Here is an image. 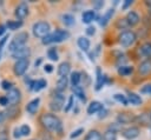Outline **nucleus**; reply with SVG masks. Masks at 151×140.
Wrapping results in <instances>:
<instances>
[{
    "label": "nucleus",
    "instance_id": "obj_1",
    "mask_svg": "<svg viewBox=\"0 0 151 140\" xmlns=\"http://www.w3.org/2000/svg\"><path fill=\"white\" fill-rule=\"evenodd\" d=\"M41 126L48 131V132H54V133H60L61 129H63V124H61V120L52 114V113H44L41 114L40 119H39Z\"/></svg>",
    "mask_w": 151,
    "mask_h": 140
},
{
    "label": "nucleus",
    "instance_id": "obj_2",
    "mask_svg": "<svg viewBox=\"0 0 151 140\" xmlns=\"http://www.w3.org/2000/svg\"><path fill=\"white\" fill-rule=\"evenodd\" d=\"M70 38V33L66 29H55L53 33H50L45 38L41 39L44 45H48L52 42H61Z\"/></svg>",
    "mask_w": 151,
    "mask_h": 140
},
{
    "label": "nucleus",
    "instance_id": "obj_3",
    "mask_svg": "<svg viewBox=\"0 0 151 140\" xmlns=\"http://www.w3.org/2000/svg\"><path fill=\"white\" fill-rule=\"evenodd\" d=\"M28 40V33L27 32H20L18 33L11 41L9 46H8V51L11 53H13L14 51H17L18 48H21L25 46V44Z\"/></svg>",
    "mask_w": 151,
    "mask_h": 140
},
{
    "label": "nucleus",
    "instance_id": "obj_4",
    "mask_svg": "<svg viewBox=\"0 0 151 140\" xmlns=\"http://www.w3.org/2000/svg\"><path fill=\"white\" fill-rule=\"evenodd\" d=\"M50 29H51V26L47 21H38L33 25L32 27V32H33V35L35 38H45L46 35L50 34Z\"/></svg>",
    "mask_w": 151,
    "mask_h": 140
},
{
    "label": "nucleus",
    "instance_id": "obj_5",
    "mask_svg": "<svg viewBox=\"0 0 151 140\" xmlns=\"http://www.w3.org/2000/svg\"><path fill=\"white\" fill-rule=\"evenodd\" d=\"M137 39V35L131 29H127V31H123L119 36H118V41L119 44L123 46V47H130L133 45V42L136 41Z\"/></svg>",
    "mask_w": 151,
    "mask_h": 140
},
{
    "label": "nucleus",
    "instance_id": "obj_6",
    "mask_svg": "<svg viewBox=\"0 0 151 140\" xmlns=\"http://www.w3.org/2000/svg\"><path fill=\"white\" fill-rule=\"evenodd\" d=\"M29 66V60L28 59H20V60H17L14 66H13V72L17 76H21L26 73L27 68Z\"/></svg>",
    "mask_w": 151,
    "mask_h": 140
},
{
    "label": "nucleus",
    "instance_id": "obj_7",
    "mask_svg": "<svg viewBox=\"0 0 151 140\" xmlns=\"http://www.w3.org/2000/svg\"><path fill=\"white\" fill-rule=\"evenodd\" d=\"M6 98H7L8 104H9L11 106H18V104H19L20 100H21V92H20L19 88L12 87L9 91H7Z\"/></svg>",
    "mask_w": 151,
    "mask_h": 140
},
{
    "label": "nucleus",
    "instance_id": "obj_8",
    "mask_svg": "<svg viewBox=\"0 0 151 140\" xmlns=\"http://www.w3.org/2000/svg\"><path fill=\"white\" fill-rule=\"evenodd\" d=\"M64 101H65V98L61 93H55L50 102V108L53 111V112H58L63 108V105H64Z\"/></svg>",
    "mask_w": 151,
    "mask_h": 140
},
{
    "label": "nucleus",
    "instance_id": "obj_9",
    "mask_svg": "<svg viewBox=\"0 0 151 140\" xmlns=\"http://www.w3.org/2000/svg\"><path fill=\"white\" fill-rule=\"evenodd\" d=\"M28 14V6L26 2H20L17 7H15V11H14V15L17 16V19L19 21H21L22 19H25Z\"/></svg>",
    "mask_w": 151,
    "mask_h": 140
},
{
    "label": "nucleus",
    "instance_id": "obj_10",
    "mask_svg": "<svg viewBox=\"0 0 151 140\" xmlns=\"http://www.w3.org/2000/svg\"><path fill=\"white\" fill-rule=\"evenodd\" d=\"M140 133V129L137 127V126H131V127H127L125 129L122 131V135L127 139V140H132V139H136Z\"/></svg>",
    "mask_w": 151,
    "mask_h": 140
},
{
    "label": "nucleus",
    "instance_id": "obj_11",
    "mask_svg": "<svg viewBox=\"0 0 151 140\" xmlns=\"http://www.w3.org/2000/svg\"><path fill=\"white\" fill-rule=\"evenodd\" d=\"M136 120V115L131 112H122L117 115V121L118 124L123 125V124H130Z\"/></svg>",
    "mask_w": 151,
    "mask_h": 140
},
{
    "label": "nucleus",
    "instance_id": "obj_12",
    "mask_svg": "<svg viewBox=\"0 0 151 140\" xmlns=\"http://www.w3.org/2000/svg\"><path fill=\"white\" fill-rule=\"evenodd\" d=\"M12 54V58L17 59V60H20V59H28V56L31 55V49L26 46L21 47V48H18L17 51H14Z\"/></svg>",
    "mask_w": 151,
    "mask_h": 140
},
{
    "label": "nucleus",
    "instance_id": "obj_13",
    "mask_svg": "<svg viewBox=\"0 0 151 140\" xmlns=\"http://www.w3.org/2000/svg\"><path fill=\"white\" fill-rule=\"evenodd\" d=\"M47 86V81L45 79H39V80H32L29 84V89L34 91V92H39L40 89L45 88Z\"/></svg>",
    "mask_w": 151,
    "mask_h": 140
},
{
    "label": "nucleus",
    "instance_id": "obj_14",
    "mask_svg": "<svg viewBox=\"0 0 151 140\" xmlns=\"http://www.w3.org/2000/svg\"><path fill=\"white\" fill-rule=\"evenodd\" d=\"M138 72L142 75H149L151 73V60H144L138 66Z\"/></svg>",
    "mask_w": 151,
    "mask_h": 140
},
{
    "label": "nucleus",
    "instance_id": "obj_15",
    "mask_svg": "<svg viewBox=\"0 0 151 140\" xmlns=\"http://www.w3.org/2000/svg\"><path fill=\"white\" fill-rule=\"evenodd\" d=\"M39 104H40V99H39V98H35V99L31 100V101L26 105V111H27L29 114L37 113V111H38V108H39Z\"/></svg>",
    "mask_w": 151,
    "mask_h": 140
},
{
    "label": "nucleus",
    "instance_id": "obj_16",
    "mask_svg": "<svg viewBox=\"0 0 151 140\" xmlns=\"http://www.w3.org/2000/svg\"><path fill=\"white\" fill-rule=\"evenodd\" d=\"M96 72H97V82H96V91H99V89H100V88H101V87L104 86V84H105V80H106L107 75L103 74L99 67H98V68L96 69Z\"/></svg>",
    "mask_w": 151,
    "mask_h": 140
},
{
    "label": "nucleus",
    "instance_id": "obj_17",
    "mask_svg": "<svg viewBox=\"0 0 151 140\" xmlns=\"http://www.w3.org/2000/svg\"><path fill=\"white\" fill-rule=\"evenodd\" d=\"M96 18H97V15H96V12H94L93 9H87V11H85V12L83 13V15H81V20H83V22H85V24L92 22Z\"/></svg>",
    "mask_w": 151,
    "mask_h": 140
},
{
    "label": "nucleus",
    "instance_id": "obj_18",
    "mask_svg": "<svg viewBox=\"0 0 151 140\" xmlns=\"http://www.w3.org/2000/svg\"><path fill=\"white\" fill-rule=\"evenodd\" d=\"M67 85H68V79H67V76H60L59 80L57 81V86H55L57 92H58V93L64 92V91L67 88Z\"/></svg>",
    "mask_w": 151,
    "mask_h": 140
},
{
    "label": "nucleus",
    "instance_id": "obj_19",
    "mask_svg": "<svg viewBox=\"0 0 151 140\" xmlns=\"http://www.w3.org/2000/svg\"><path fill=\"white\" fill-rule=\"evenodd\" d=\"M103 108H104V106H103L101 102H99V101H92L88 105V107H87V113L88 114H96V113H98Z\"/></svg>",
    "mask_w": 151,
    "mask_h": 140
},
{
    "label": "nucleus",
    "instance_id": "obj_20",
    "mask_svg": "<svg viewBox=\"0 0 151 140\" xmlns=\"http://www.w3.org/2000/svg\"><path fill=\"white\" fill-rule=\"evenodd\" d=\"M125 19H126V21H127L129 26H134V25H137V24L139 22V15H138L134 11L129 12Z\"/></svg>",
    "mask_w": 151,
    "mask_h": 140
},
{
    "label": "nucleus",
    "instance_id": "obj_21",
    "mask_svg": "<svg viewBox=\"0 0 151 140\" xmlns=\"http://www.w3.org/2000/svg\"><path fill=\"white\" fill-rule=\"evenodd\" d=\"M70 71H71V65L67 61L61 62L59 65V67H58V74L60 76H67V74L70 73Z\"/></svg>",
    "mask_w": 151,
    "mask_h": 140
},
{
    "label": "nucleus",
    "instance_id": "obj_22",
    "mask_svg": "<svg viewBox=\"0 0 151 140\" xmlns=\"http://www.w3.org/2000/svg\"><path fill=\"white\" fill-rule=\"evenodd\" d=\"M126 99H127V102H130V104H132V105H134V106H138V105L142 104V98H140V95H138L137 93H133V92H129Z\"/></svg>",
    "mask_w": 151,
    "mask_h": 140
},
{
    "label": "nucleus",
    "instance_id": "obj_23",
    "mask_svg": "<svg viewBox=\"0 0 151 140\" xmlns=\"http://www.w3.org/2000/svg\"><path fill=\"white\" fill-rule=\"evenodd\" d=\"M113 14H114V9L113 8H110V9H107V12L100 18V20H99V24H100V26H106L107 25V22L110 21V19L113 16Z\"/></svg>",
    "mask_w": 151,
    "mask_h": 140
},
{
    "label": "nucleus",
    "instance_id": "obj_24",
    "mask_svg": "<svg viewBox=\"0 0 151 140\" xmlns=\"http://www.w3.org/2000/svg\"><path fill=\"white\" fill-rule=\"evenodd\" d=\"M5 116L9 118V119H14L18 114H19V107L18 106H8V109L6 112H4Z\"/></svg>",
    "mask_w": 151,
    "mask_h": 140
},
{
    "label": "nucleus",
    "instance_id": "obj_25",
    "mask_svg": "<svg viewBox=\"0 0 151 140\" xmlns=\"http://www.w3.org/2000/svg\"><path fill=\"white\" fill-rule=\"evenodd\" d=\"M139 52L142 55L146 58H151V42H145L139 47Z\"/></svg>",
    "mask_w": 151,
    "mask_h": 140
},
{
    "label": "nucleus",
    "instance_id": "obj_26",
    "mask_svg": "<svg viewBox=\"0 0 151 140\" xmlns=\"http://www.w3.org/2000/svg\"><path fill=\"white\" fill-rule=\"evenodd\" d=\"M84 140H101V134L97 129H91L86 134V136H85Z\"/></svg>",
    "mask_w": 151,
    "mask_h": 140
},
{
    "label": "nucleus",
    "instance_id": "obj_27",
    "mask_svg": "<svg viewBox=\"0 0 151 140\" xmlns=\"http://www.w3.org/2000/svg\"><path fill=\"white\" fill-rule=\"evenodd\" d=\"M22 26V21H19V20H8L6 22V26L8 29H12V31H15V29H19L20 27Z\"/></svg>",
    "mask_w": 151,
    "mask_h": 140
},
{
    "label": "nucleus",
    "instance_id": "obj_28",
    "mask_svg": "<svg viewBox=\"0 0 151 140\" xmlns=\"http://www.w3.org/2000/svg\"><path fill=\"white\" fill-rule=\"evenodd\" d=\"M133 72V67L132 66H119L118 67V74L122 75V76H126V75H130L131 73Z\"/></svg>",
    "mask_w": 151,
    "mask_h": 140
},
{
    "label": "nucleus",
    "instance_id": "obj_29",
    "mask_svg": "<svg viewBox=\"0 0 151 140\" xmlns=\"http://www.w3.org/2000/svg\"><path fill=\"white\" fill-rule=\"evenodd\" d=\"M78 46H79V48L80 49H83V51H88V48H90V40L87 39V38H84V36H80L79 39H78Z\"/></svg>",
    "mask_w": 151,
    "mask_h": 140
},
{
    "label": "nucleus",
    "instance_id": "obj_30",
    "mask_svg": "<svg viewBox=\"0 0 151 140\" xmlns=\"http://www.w3.org/2000/svg\"><path fill=\"white\" fill-rule=\"evenodd\" d=\"M72 91L74 93V95H77L78 98H80L81 101H86V96H85V92H84V88L81 86H76V87H72Z\"/></svg>",
    "mask_w": 151,
    "mask_h": 140
},
{
    "label": "nucleus",
    "instance_id": "obj_31",
    "mask_svg": "<svg viewBox=\"0 0 151 140\" xmlns=\"http://www.w3.org/2000/svg\"><path fill=\"white\" fill-rule=\"evenodd\" d=\"M70 81L72 84V87L79 86L80 85V73L79 72H72L70 76Z\"/></svg>",
    "mask_w": 151,
    "mask_h": 140
},
{
    "label": "nucleus",
    "instance_id": "obj_32",
    "mask_svg": "<svg viewBox=\"0 0 151 140\" xmlns=\"http://www.w3.org/2000/svg\"><path fill=\"white\" fill-rule=\"evenodd\" d=\"M61 19H63V22L66 25V26H72L73 24H74V16L72 15V14H64L63 16H61Z\"/></svg>",
    "mask_w": 151,
    "mask_h": 140
},
{
    "label": "nucleus",
    "instance_id": "obj_33",
    "mask_svg": "<svg viewBox=\"0 0 151 140\" xmlns=\"http://www.w3.org/2000/svg\"><path fill=\"white\" fill-rule=\"evenodd\" d=\"M101 140H117V133H114V132L107 129V131L104 133V135L101 136Z\"/></svg>",
    "mask_w": 151,
    "mask_h": 140
},
{
    "label": "nucleus",
    "instance_id": "obj_34",
    "mask_svg": "<svg viewBox=\"0 0 151 140\" xmlns=\"http://www.w3.org/2000/svg\"><path fill=\"white\" fill-rule=\"evenodd\" d=\"M47 56L52 60V61H57L59 58H58V53H57V48L55 47H51L48 51H47Z\"/></svg>",
    "mask_w": 151,
    "mask_h": 140
},
{
    "label": "nucleus",
    "instance_id": "obj_35",
    "mask_svg": "<svg viewBox=\"0 0 151 140\" xmlns=\"http://www.w3.org/2000/svg\"><path fill=\"white\" fill-rule=\"evenodd\" d=\"M80 82H83V86H88L91 82V78L86 72L80 73Z\"/></svg>",
    "mask_w": 151,
    "mask_h": 140
},
{
    "label": "nucleus",
    "instance_id": "obj_36",
    "mask_svg": "<svg viewBox=\"0 0 151 140\" xmlns=\"http://www.w3.org/2000/svg\"><path fill=\"white\" fill-rule=\"evenodd\" d=\"M113 98H114V100L116 101H118V102H120V104H123L124 106H126L129 102H127V99H126V96L125 95H123V94H119V93H117V94H114L113 95Z\"/></svg>",
    "mask_w": 151,
    "mask_h": 140
},
{
    "label": "nucleus",
    "instance_id": "obj_37",
    "mask_svg": "<svg viewBox=\"0 0 151 140\" xmlns=\"http://www.w3.org/2000/svg\"><path fill=\"white\" fill-rule=\"evenodd\" d=\"M116 26H117V28H119V29H125L126 27H129V24H127L126 19L123 18V19H118V20H117Z\"/></svg>",
    "mask_w": 151,
    "mask_h": 140
},
{
    "label": "nucleus",
    "instance_id": "obj_38",
    "mask_svg": "<svg viewBox=\"0 0 151 140\" xmlns=\"http://www.w3.org/2000/svg\"><path fill=\"white\" fill-rule=\"evenodd\" d=\"M19 131H20L21 136H27V135L31 134V127H29L28 125H22V126L19 128Z\"/></svg>",
    "mask_w": 151,
    "mask_h": 140
},
{
    "label": "nucleus",
    "instance_id": "obj_39",
    "mask_svg": "<svg viewBox=\"0 0 151 140\" xmlns=\"http://www.w3.org/2000/svg\"><path fill=\"white\" fill-rule=\"evenodd\" d=\"M12 87H13V84L11 81H8V80H4L1 82V88L5 89V91H9Z\"/></svg>",
    "mask_w": 151,
    "mask_h": 140
},
{
    "label": "nucleus",
    "instance_id": "obj_40",
    "mask_svg": "<svg viewBox=\"0 0 151 140\" xmlns=\"http://www.w3.org/2000/svg\"><path fill=\"white\" fill-rule=\"evenodd\" d=\"M73 100H74V95H70L68 101H67V104H66V106H65V112H68V111L71 109V107L73 106Z\"/></svg>",
    "mask_w": 151,
    "mask_h": 140
},
{
    "label": "nucleus",
    "instance_id": "obj_41",
    "mask_svg": "<svg viewBox=\"0 0 151 140\" xmlns=\"http://www.w3.org/2000/svg\"><path fill=\"white\" fill-rule=\"evenodd\" d=\"M139 120H140V122H142L143 125H146V124H149V121H150V115H147L146 113H144V114H142V115L139 116Z\"/></svg>",
    "mask_w": 151,
    "mask_h": 140
},
{
    "label": "nucleus",
    "instance_id": "obj_42",
    "mask_svg": "<svg viewBox=\"0 0 151 140\" xmlns=\"http://www.w3.org/2000/svg\"><path fill=\"white\" fill-rule=\"evenodd\" d=\"M83 132H84V128H78V129H76V131H73V132L71 133L70 138H71V139H74V138H77V136H79Z\"/></svg>",
    "mask_w": 151,
    "mask_h": 140
},
{
    "label": "nucleus",
    "instance_id": "obj_43",
    "mask_svg": "<svg viewBox=\"0 0 151 140\" xmlns=\"http://www.w3.org/2000/svg\"><path fill=\"white\" fill-rule=\"evenodd\" d=\"M140 93H146V94H151V84H147L145 86H143L140 88Z\"/></svg>",
    "mask_w": 151,
    "mask_h": 140
},
{
    "label": "nucleus",
    "instance_id": "obj_44",
    "mask_svg": "<svg viewBox=\"0 0 151 140\" xmlns=\"http://www.w3.org/2000/svg\"><path fill=\"white\" fill-rule=\"evenodd\" d=\"M92 5H93V7H94L96 9H99V8H101V7L104 6V1H101V0H96V1L92 2Z\"/></svg>",
    "mask_w": 151,
    "mask_h": 140
},
{
    "label": "nucleus",
    "instance_id": "obj_45",
    "mask_svg": "<svg viewBox=\"0 0 151 140\" xmlns=\"http://www.w3.org/2000/svg\"><path fill=\"white\" fill-rule=\"evenodd\" d=\"M7 39H8V35H7V34H6V35H4V36L0 39V52H1V49L4 48L5 44L7 42Z\"/></svg>",
    "mask_w": 151,
    "mask_h": 140
},
{
    "label": "nucleus",
    "instance_id": "obj_46",
    "mask_svg": "<svg viewBox=\"0 0 151 140\" xmlns=\"http://www.w3.org/2000/svg\"><path fill=\"white\" fill-rule=\"evenodd\" d=\"M0 105H1V106H9V104H8V100H7L6 95L0 96Z\"/></svg>",
    "mask_w": 151,
    "mask_h": 140
},
{
    "label": "nucleus",
    "instance_id": "obj_47",
    "mask_svg": "<svg viewBox=\"0 0 151 140\" xmlns=\"http://www.w3.org/2000/svg\"><path fill=\"white\" fill-rule=\"evenodd\" d=\"M94 33H96V28H94V27L90 26V27L86 28V34H87V35H93Z\"/></svg>",
    "mask_w": 151,
    "mask_h": 140
},
{
    "label": "nucleus",
    "instance_id": "obj_48",
    "mask_svg": "<svg viewBox=\"0 0 151 140\" xmlns=\"http://www.w3.org/2000/svg\"><path fill=\"white\" fill-rule=\"evenodd\" d=\"M132 2H133L132 0H125V2H124L123 6H122V9H126L130 5H132Z\"/></svg>",
    "mask_w": 151,
    "mask_h": 140
},
{
    "label": "nucleus",
    "instance_id": "obj_49",
    "mask_svg": "<svg viewBox=\"0 0 151 140\" xmlns=\"http://www.w3.org/2000/svg\"><path fill=\"white\" fill-rule=\"evenodd\" d=\"M44 71H45L46 73H52L53 66H52V65H45V66H44Z\"/></svg>",
    "mask_w": 151,
    "mask_h": 140
},
{
    "label": "nucleus",
    "instance_id": "obj_50",
    "mask_svg": "<svg viewBox=\"0 0 151 140\" xmlns=\"http://www.w3.org/2000/svg\"><path fill=\"white\" fill-rule=\"evenodd\" d=\"M13 136H14L15 139H19V138L21 136V134H20V131H19V128H14V134H13Z\"/></svg>",
    "mask_w": 151,
    "mask_h": 140
},
{
    "label": "nucleus",
    "instance_id": "obj_51",
    "mask_svg": "<svg viewBox=\"0 0 151 140\" xmlns=\"http://www.w3.org/2000/svg\"><path fill=\"white\" fill-rule=\"evenodd\" d=\"M99 113H100L99 118H104V116H106V114H107V111H106L105 108H103V109H100V111H99Z\"/></svg>",
    "mask_w": 151,
    "mask_h": 140
},
{
    "label": "nucleus",
    "instance_id": "obj_52",
    "mask_svg": "<svg viewBox=\"0 0 151 140\" xmlns=\"http://www.w3.org/2000/svg\"><path fill=\"white\" fill-rule=\"evenodd\" d=\"M5 32H6V27H5V25H0V35H2Z\"/></svg>",
    "mask_w": 151,
    "mask_h": 140
},
{
    "label": "nucleus",
    "instance_id": "obj_53",
    "mask_svg": "<svg viewBox=\"0 0 151 140\" xmlns=\"http://www.w3.org/2000/svg\"><path fill=\"white\" fill-rule=\"evenodd\" d=\"M5 114H4V112H0V124H2L4 122V120H5Z\"/></svg>",
    "mask_w": 151,
    "mask_h": 140
},
{
    "label": "nucleus",
    "instance_id": "obj_54",
    "mask_svg": "<svg viewBox=\"0 0 151 140\" xmlns=\"http://www.w3.org/2000/svg\"><path fill=\"white\" fill-rule=\"evenodd\" d=\"M145 4H146V6H147V9H149V14L151 15V1H146Z\"/></svg>",
    "mask_w": 151,
    "mask_h": 140
},
{
    "label": "nucleus",
    "instance_id": "obj_55",
    "mask_svg": "<svg viewBox=\"0 0 151 140\" xmlns=\"http://www.w3.org/2000/svg\"><path fill=\"white\" fill-rule=\"evenodd\" d=\"M40 64H41V58H39L38 60H35V62H34V66H35V67H38Z\"/></svg>",
    "mask_w": 151,
    "mask_h": 140
},
{
    "label": "nucleus",
    "instance_id": "obj_56",
    "mask_svg": "<svg viewBox=\"0 0 151 140\" xmlns=\"http://www.w3.org/2000/svg\"><path fill=\"white\" fill-rule=\"evenodd\" d=\"M150 119H151V115H150Z\"/></svg>",
    "mask_w": 151,
    "mask_h": 140
}]
</instances>
